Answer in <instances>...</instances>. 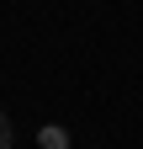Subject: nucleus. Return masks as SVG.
I'll use <instances>...</instances> for the list:
<instances>
[{
  "instance_id": "obj_1",
  "label": "nucleus",
  "mask_w": 143,
  "mask_h": 149,
  "mask_svg": "<svg viewBox=\"0 0 143 149\" xmlns=\"http://www.w3.org/2000/svg\"><path fill=\"white\" fill-rule=\"evenodd\" d=\"M0 149H11V117L0 112Z\"/></svg>"
}]
</instances>
